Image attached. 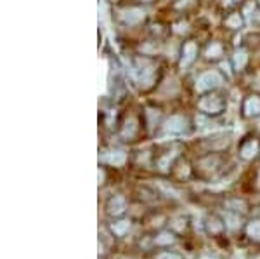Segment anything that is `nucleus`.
<instances>
[{"label":"nucleus","mask_w":260,"mask_h":259,"mask_svg":"<svg viewBox=\"0 0 260 259\" xmlns=\"http://www.w3.org/2000/svg\"><path fill=\"white\" fill-rule=\"evenodd\" d=\"M245 24H246V19H245V16L241 14L240 7L228 11L224 14V18H222V28H224L225 32H229L231 35L240 33L243 28H245Z\"/></svg>","instance_id":"nucleus-17"},{"label":"nucleus","mask_w":260,"mask_h":259,"mask_svg":"<svg viewBox=\"0 0 260 259\" xmlns=\"http://www.w3.org/2000/svg\"><path fill=\"white\" fill-rule=\"evenodd\" d=\"M125 197H121V195H115V197L110 198V202H108V212L110 214H115V216H120L123 214L125 211Z\"/></svg>","instance_id":"nucleus-20"},{"label":"nucleus","mask_w":260,"mask_h":259,"mask_svg":"<svg viewBox=\"0 0 260 259\" xmlns=\"http://www.w3.org/2000/svg\"><path fill=\"white\" fill-rule=\"evenodd\" d=\"M260 155V137L255 134H248L241 139L238 146V157L245 162H251Z\"/></svg>","instance_id":"nucleus-16"},{"label":"nucleus","mask_w":260,"mask_h":259,"mask_svg":"<svg viewBox=\"0 0 260 259\" xmlns=\"http://www.w3.org/2000/svg\"><path fill=\"white\" fill-rule=\"evenodd\" d=\"M250 49L245 47V45H240V47H233V51L229 54V61L231 66H233L234 73L236 75H245L248 72L250 65H251V56H250Z\"/></svg>","instance_id":"nucleus-13"},{"label":"nucleus","mask_w":260,"mask_h":259,"mask_svg":"<svg viewBox=\"0 0 260 259\" xmlns=\"http://www.w3.org/2000/svg\"><path fill=\"white\" fill-rule=\"evenodd\" d=\"M258 65H260V56H258Z\"/></svg>","instance_id":"nucleus-24"},{"label":"nucleus","mask_w":260,"mask_h":259,"mask_svg":"<svg viewBox=\"0 0 260 259\" xmlns=\"http://www.w3.org/2000/svg\"><path fill=\"white\" fill-rule=\"evenodd\" d=\"M201 42L198 39H184L179 45V54L177 60H175V68H177L179 73H186L189 72L192 66L198 63V60L201 57Z\"/></svg>","instance_id":"nucleus-7"},{"label":"nucleus","mask_w":260,"mask_h":259,"mask_svg":"<svg viewBox=\"0 0 260 259\" xmlns=\"http://www.w3.org/2000/svg\"><path fill=\"white\" fill-rule=\"evenodd\" d=\"M194 170L200 178L213 179L224 170V157H222V153H203L196 160Z\"/></svg>","instance_id":"nucleus-8"},{"label":"nucleus","mask_w":260,"mask_h":259,"mask_svg":"<svg viewBox=\"0 0 260 259\" xmlns=\"http://www.w3.org/2000/svg\"><path fill=\"white\" fill-rule=\"evenodd\" d=\"M228 80H229L228 75L222 72L219 66H217V68H207L196 73L194 80L191 83V89L194 94L201 96L207 93H213V91L224 89Z\"/></svg>","instance_id":"nucleus-3"},{"label":"nucleus","mask_w":260,"mask_h":259,"mask_svg":"<svg viewBox=\"0 0 260 259\" xmlns=\"http://www.w3.org/2000/svg\"><path fill=\"white\" fill-rule=\"evenodd\" d=\"M134 4H141V6H149V4L156 2V0H132Z\"/></svg>","instance_id":"nucleus-23"},{"label":"nucleus","mask_w":260,"mask_h":259,"mask_svg":"<svg viewBox=\"0 0 260 259\" xmlns=\"http://www.w3.org/2000/svg\"><path fill=\"white\" fill-rule=\"evenodd\" d=\"M248 235L251 239L260 240V221H253V223L248 226Z\"/></svg>","instance_id":"nucleus-21"},{"label":"nucleus","mask_w":260,"mask_h":259,"mask_svg":"<svg viewBox=\"0 0 260 259\" xmlns=\"http://www.w3.org/2000/svg\"><path fill=\"white\" fill-rule=\"evenodd\" d=\"M241 117L245 120H257L260 119V93L250 91L241 99Z\"/></svg>","instance_id":"nucleus-14"},{"label":"nucleus","mask_w":260,"mask_h":259,"mask_svg":"<svg viewBox=\"0 0 260 259\" xmlns=\"http://www.w3.org/2000/svg\"><path fill=\"white\" fill-rule=\"evenodd\" d=\"M142 111H144V122H146V129H148V132H154V134H158V131H160L163 120H165V113L161 111V108L158 106V104H146V106H142Z\"/></svg>","instance_id":"nucleus-15"},{"label":"nucleus","mask_w":260,"mask_h":259,"mask_svg":"<svg viewBox=\"0 0 260 259\" xmlns=\"http://www.w3.org/2000/svg\"><path fill=\"white\" fill-rule=\"evenodd\" d=\"M229 96L224 89L213 91V93L201 94L196 99V110L200 115L208 117V119H217L228 111Z\"/></svg>","instance_id":"nucleus-4"},{"label":"nucleus","mask_w":260,"mask_h":259,"mask_svg":"<svg viewBox=\"0 0 260 259\" xmlns=\"http://www.w3.org/2000/svg\"><path fill=\"white\" fill-rule=\"evenodd\" d=\"M196 6H198V0H174V4L170 7L177 14V18H180V16L191 14L196 9Z\"/></svg>","instance_id":"nucleus-19"},{"label":"nucleus","mask_w":260,"mask_h":259,"mask_svg":"<svg viewBox=\"0 0 260 259\" xmlns=\"http://www.w3.org/2000/svg\"><path fill=\"white\" fill-rule=\"evenodd\" d=\"M148 9L141 4H116L113 9V21L123 30H137L148 26Z\"/></svg>","instance_id":"nucleus-2"},{"label":"nucleus","mask_w":260,"mask_h":259,"mask_svg":"<svg viewBox=\"0 0 260 259\" xmlns=\"http://www.w3.org/2000/svg\"><path fill=\"white\" fill-rule=\"evenodd\" d=\"M154 259H182V256L177 252H170V250H163V252H158Z\"/></svg>","instance_id":"nucleus-22"},{"label":"nucleus","mask_w":260,"mask_h":259,"mask_svg":"<svg viewBox=\"0 0 260 259\" xmlns=\"http://www.w3.org/2000/svg\"><path fill=\"white\" fill-rule=\"evenodd\" d=\"M180 145L172 143L161 146V150L158 153H153V164L158 170L161 172H172V169L175 164L180 160Z\"/></svg>","instance_id":"nucleus-9"},{"label":"nucleus","mask_w":260,"mask_h":259,"mask_svg":"<svg viewBox=\"0 0 260 259\" xmlns=\"http://www.w3.org/2000/svg\"><path fill=\"white\" fill-rule=\"evenodd\" d=\"M118 125H120V127H118V137L121 141H125V143H128V141H137V137H141V134L148 132L142 108L139 111H136V110L127 111V113L121 117Z\"/></svg>","instance_id":"nucleus-5"},{"label":"nucleus","mask_w":260,"mask_h":259,"mask_svg":"<svg viewBox=\"0 0 260 259\" xmlns=\"http://www.w3.org/2000/svg\"><path fill=\"white\" fill-rule=\"evenodd\" d=\"M257 2H258V4H260V0H257Z\"/></svg>","instance_id":"nucleus-25"},{"label":"nucleus","mask_w":260,"mask_h":259,"mask_svg":"<svg viewBox=\"0 0 260 259\" xmlns=\"http://www.w3.org/2000/svg\"><path fill=\"white\" fill-rule=\"evenodd\" d=\"M233 141V132H213L212 136L203 137L198 146L203 153H224Z\"/></svg>","instance_id":"nucleus-10"},{"label":"nucleus","mask_w":260,"mask_h":259,"mask_svg":"<svg viewBox=\"0 0 260 259\" xmlns=\"http://www.w3.org/2000/svg\"><path fill=\"white\" fill-rule=\"evenodd\" d=\"M154 94L160 96V98H167V99L179 98V96L182 94V82H180V78L175 73H172V75L165 73V77H163V80L160 82L158 89L154 91Z\"/></svg>","instance_id":"nucleus-12"},{"label":"nucleus","mask_w":260,"mask_h":259,"mask_svg":"<svg viewBox=\"0 0 260 259\" xmlns=\"http://www.w3.org/2000/svg\"><path fill=\"white\" fill-rule=\"evenodd\" d=\"M229 44L225 40H208L207 45L201 51V57L205 63L210 65H219L229 57Z\"/></svg>","instance_id":"nucleus-11"},{"label":"nucleus","mask_w":260,"mask_h":259,"mask_svg":"<svg viewBox=\"0 0 260 259\" xmlns=\"http://www.w3.org/2000/svg\"><path fill=\"white\" fill-rule=\"evenodd\" d=\"M128 155L120 148H108L99 153V164L110 165V167H120L127 164Z\"/></svg>","instance_id":"nucleus-18"},{"label":"nucleus","mask_w":260,"mask_h":259,"mask_svg":"<svg viewBox=\"0 0 260 259\" xmlns=\"http://www.w3.org/2000/svg\"><path fill=\"white\" fill-rule=\"evenodd\" d=\"M127 68L128 78L141 94L154 93L165 77V70H163V63L160 61V57H149L134 52L128 56Z\"/></svg>","instance_id":"nucleus-1"},{"label":"nucleus","mask_w":260,"mask_h":259,"mask_svg":"<svg viewBox=\"0 0 260 259\" xmlns=\"http://www.w3.org/2000/svg\"><path fill=\"white\" fill-rule=\"evenodd\" d=\"M194 129V122L186 113H170L163 120L158 136L160 137H180L189 136Z\"/></svg>","instance_id":"nucleus-6"}]
</instances>
